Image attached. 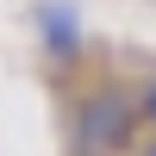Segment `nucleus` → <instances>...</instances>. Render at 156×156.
<instances>
[{"mask_svg": "<svg viewBox=\"0 0 156 156\" xmlns=\"http://www.w3.org/2000/svg\"><path fill=\"white\" fill-rule=\"evenodd\" d=\"M131 119H137V106L119 94V87H87L81 100H75V150L81 156H112V150H125V137H131Z\"/></svg>", "mask_w": 156, "mask_h": 156, "instance_id": "obj_1", "label": "nucleus"}, {"mask_svg": "<svg viewBox=\"0 0 156 156\" xmlns=\"http://www.w3.org/2000/svg\"><path fill=\"white\" fill-rule=\"evenodd\" d=\"M31 25H37V37H44V56L50 62H75L81 56V12H75L69 0H37Z\"/></svg>", "mask_w": 156, "mask_h": 156, "instance_id": "obj_2", "label": "nucleus"}, {"mask_svg": "<svg viewBox=\"0 0 156 156\" xmlns=\"http://www.w3.org/2000/svg\"><path fill=\"white\" fill-rule=\"evenodd\" d=\"M131 106H137V125H144V131H156V75L131 94Z\"/></svg>", "mask_w": 156, "mask_h": 156, "instance_id": "obj_3", "label": "nucleus"}, {"mask_svg": "<svg viewBox=\"0 0 156 156\" xmlns=\"http://www.w3.org/2000/svg\"><path fill=\"white\" fill-rule=\"evenodd\" d=\"M131 156H156V131H144V137H137V150Z\"/></svg>", "mask_w": 156, "mask_h": 156, "instance_id": "obj_4", "label": "nucleus"}]
</instances>
